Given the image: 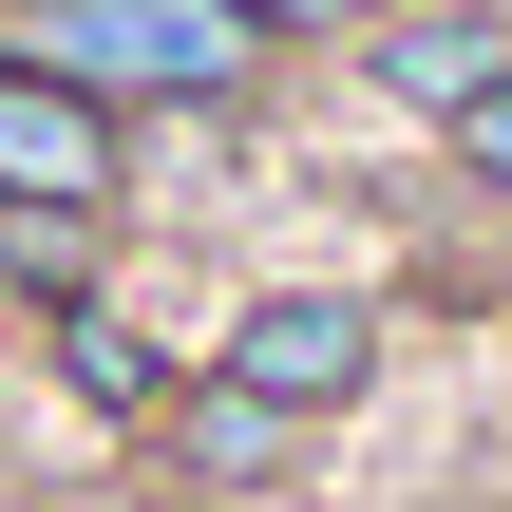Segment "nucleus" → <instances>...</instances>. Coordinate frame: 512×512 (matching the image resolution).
<instances>
[{"label": "nucleus", "instance_id": "1", "mask_svg": "<svg viewBox=\"0 0 512 512\" xmlns=\"http://www.w3.org/2000/svg\"><path fill=\"white\" fill-rule=\"evenodd\" d=\"M19 57L76 95H228L266 57L247 0H19Z\"/></svg>", "mask_w": 512, "mask_h": 512}, {"label": "nucleus", "instance_id": "2", "mask_svg": "<svg viewBox=\"0 0 512 512\" xmlns=\"http://www.w3.org/2000/svg\"><path fill=\"white\" fill-rule=\"evenodd\" d=\"M228 380L285 399V418H342V399L380 380V304H342V285H266V304L228 323Z\"/></svg>", "mask_w": 512, "mask_h": 512}, {"label": "nucleus", "instance_id": "3", "mask_svg": "<svg viewBox=\"0 0 512 512\" xmlns=\"http://www.w3.org/2000/svg\"><path fill=\"white\" fill-rule=\"evenodd\" d=\"M0 190H57V209H114V114L38 57H0Z\"/></svg>", "mask_w": 512, "mask_h": 512}, {"label": "nucleus", "instance_id": "4", "mask_svg": "<svg viewBox=\"0 0 512 512\" xmlns=\"http://www.w3.org/2000/svg\"><path fill=\"white\" fill-rule=\"evenodd\" d=\"M361 57H380V95H399V114H437V133H456V114H475V95L512 76V38L475 19V0H418V19H361Z\"/></svg>", "mask_w": 512, "mask_h": 512}, {"label": "nucleus", "instance_id": "5", "mask_svg": "<svg viewBox=\"0 0 512 512\" xmlns=\"http://www.w3.org/2000/svg\"><path fill=\"white\" fill-rule=\"evenodd\" d=\"M0 285L76 323V285H95V209H57V190H0Z\"/></svg>", "mask_w": 512, "mask_h": 512}, {"label": "nucleus", "instance_id": "6", "mask_svg": "<svg viewBox=\"0 0 512 512\" xmlns=\"http://www.w3.org/2000/svg\"><path fill=\"white\" fill-rule=\"evenodd\" d=\"M285 437H304V418H285V399H247V380H209V399L171 418V456H190V475H228V494H247V475H285Z\"/></svg>", "mask_w": 512, "mask_h": 512}, {"label": "nucleus", "instance_id": "7", "mask_svg": "<svg viewBox=\"0 0 512 512\" xmlns=\"http://www.w3.org/2000/svg\"><path fill=\"white\" fill-rule=\"evenodd\" d=\"M57 361H76V399H95V418H133V399H152V342H133V323H95V304L57 323Z\"/></svg>", "mask_w": 512, "mask_h": 512}, {"label": "nucleus", "instance_id": "8", "mask_svg": "<svg viewBox=\"0 0 512 512\" xmlns=\"http://www.w3.org/2000/svg\"><path fill=\"white\" fill-rule=\"evenodd\" d=\"M456 171H475V190H512V76L475 95V114H456Z\"/></svg>", "mask_w": 512, "mask_h": 512}, {"label": "nucleus", "instance_id": "9", "mask_svg": "<svg viewBox=\"0 0 512 512\" xmlns=\"http://www.w3.org/2000/svg\"><path fill=\"white\" fill-rule=\"evenodd\" d=\"M247 19H266V38H361L380 0H247Z\"/></svg>", "mask_w": 512, "mask_h": 512}]
</instances>
